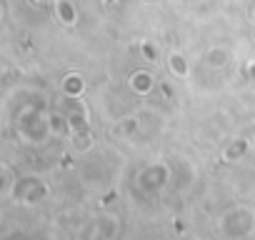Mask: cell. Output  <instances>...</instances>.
<instances>
[{
    "mask_svg": "<svg viewBox=\"0 0 255 240\" xmlns=\"http://www.w3.org/2000/svg\"><path fill=\"white\" fill-rule=\"evenodd\" d=\"M115 235V218H100L93 230V240H110Z\"/></svg>",
    "mask_w": 255,
    "mask_h": 240,
    "instance_id": "4",
    "label": "cell"
},
{
    "mask_svg": "<svg viewBox=\"0 0 255 240\" xmlns=\"http://www.w3.org/2000/svg\"><path fill=\"white\" fill-rule=\"evenodd\" d=\"M253 228H255V215L250 208H233L220 218V230L230 240H240V238L250 235Z\"/></svg>",
    "mask_w": 255,
    "mask_h": 240,
    "instance_id": "1",
    "label": "cell"
},
{
    "mask_svg": "<svg viewBox=\"0 0 255 240\" xmlns=\"http://www.w3.org/2000/svg\"><path fill=\"white\" fill-rule=\"evenodd\" d=\"M45 193H48V188H45V183L38 180V178H23V180L15 183V198H18L20 203H25V205H33V203L43 200Z\"/></svg>",
    "mask_w": 255,
    "mask_h": 240,
    "instance_id": "2",
    "label": "cell"
},
{
    "mask_svg": "<svg viewBox=\"0 0 255 240\" xmlns=\"http://www.w3.org/2000/svg\"><path fill=\"white\" fill-rule=\"evenodd\" d=\"M165 183H168V168H165V165H150V168H145V170L138 175V185H140L143 190H148V193L160 190Z\"/></svg>",
    "mask_w": 255,
    "mask_h": 240,
    "instance_id": "3",
    "label": "cell"
}]
</instances>
